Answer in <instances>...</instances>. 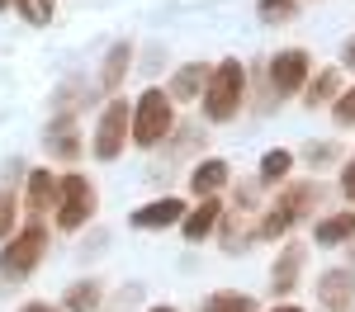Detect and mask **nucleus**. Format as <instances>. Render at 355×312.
Here are the masks:
<instances>
[{
  "label": "nucleus",
  "mask_w": 355,
  "mask_h": 312,
  "mask_svg": "<svg viewBox=\"0 0 355 312\" xmlns=\"http://www.w3.org/2000/svg\"><path fill=\"white\" fill-rule=\"evenodd\" d=\"M19 312H57V308H48V303H28V308H19Z\"/></svg>",
  "instance_id": "obj_28"
},
{
  "label": "nucleus",
  "mask_w": 355,
  "mask_h": 312,
  "mask_svg": "<svg viewBox=\"0 0 355 312\" xmlns=\"http://www.w3.org/2000/svg\"><path fill=\"white\" fill-rule=\"evenodd\" d=\"M10 223H15V194L5 190V194H0V241H5V232H10Z\"/></svg>",
  "instance_id": "obj_24"
},
{
  "label": "nucleus",
  "mask_w": 355,
  "mask_h": 312,
  "mask_svg": "<svg viewBox=\"0 0 355 312\" xmlns=\"http://www.w3.org/2000/svg\"><path fill=\"white\" fill-rule=\"evenodd\" d=\"M95 208V190L85 175H62V203H57V227H81Z\"/></svg>",
  "instance_id": "obj_5"
},
{
  "label": "nucleus",
  "mask_w": 355,
  "mask_h": 312,
  "mask_svg": "<svg viewBox=\"0 0 355 312\" xmlns=\"http://www.w3.org/2000/svg\"><path fill=\"white\" fill-rule=\"evenodd\" d=\"M313 203H318V185H294V190H289V194H284L270 213H266L261 237H284V232L303 218V208H313Z\"/></svg>",
  "instance_id": "obj_4"
},
{
  "label": "nucleus",
  "mask_w": 355,
  "mask_h": 312,
  "mask_svg": "<svg viewBox=\"0 0 355 312\" xmlns=\"http://www.w3.org/2000/svg\"><path fill=\"white\" fill-rule=\"evenodd\" d=\"M299 265H303V246H289V251L279 255V265H275V293H289V288H294Z\"/></svg>",
  "instance_id": "obj_14"
},
{
  "label": "nucleus",
  "mask_w": 355,
  "mask_h": 312,
  "mask_svg": "<svg viewBox=\"0 0 355 312\" xmlns=\"http://www.w3.org/2000/svg\"><path fill=\"white\" fill-rule=\"evenodd\" d=\"M341 185H346V194L355 199V161H351V166H346V175H341Z\"/></svg>",
  "instance_id": "obj_26"
},
{
  "label": "nucleus",
  "mask_w": 355,
  "mask_h": 312,
  "mask_svg": "<svg viewBox=\"0 0 355 312\" xmlns=\"http://www.w3.org/2000/svg\"><path fill=\"white\" fill-rule=\"evenodd\" d=\"M43 251H48V232H43L38 223L24 227L19 237H10V241H5V251H0V275H5V279L28 275V270L43 260Z\"/></svg>",
  "instance_id": "obj_2"
},
{
  "label": "nucleus",
  "mask_w": 355,
  "mask_h": 312,
  "mask_svg": "<svg viewBox=\"0 0 355 312\" xmlns=\"http://www.w3.org/2000/svg\"><path fill=\"white\" fill-rule=\"evenodd\" d=\"M223 180H227V166H223V161H199L194 175H190V190L194 194H214Z\"/></svg>",
  "instance_id": "obj_11"
},
{
  "label": "nucleus",
  "mask_w": 355,
  "mask_h": 312,
  "mask_svg": "<svg viewBox=\"0 0 355 312\" xmlns=\"http://www.w3.org/2000/svg\"><path fill=\"white\" fill-rule=\"evenodd\" d=\"M76 128H71V118H57L53 128H48V152H57V156H76Z\"/></svg>",
  "instance_id": "obj_13"
},
{
  "label": "nucleus",
  "mask_w": 355,
  "mask_h": 312,
  "mask_svg": "<svg viewBox=\"0 0 355 312\" xmlns=\"http://www.w3.org/2000/svg\"><path fill=\"white\" fill-rule=\"evenodd\" d=\"M270 81H275V90L294 95V90L308 81V53H299V48H289V53H275V62H270Z\"/></svg>",
  "instance_id": "obj_7"
},
{
  "label": "nucleus",
  "mask_w": 355,
  "mask_h": 312,
  "mask_svg": "<svg viewBox=\"0 0 355 312\" xmlns=\"http://www.w3.org/2000/svg\"><path fill=\"white\" fill-rule=\"evenodd\" d=\"M218 199H204V203H199V208H194V213H185V218H180V227H185V237H190V241H199V237H209V232H214V223H218Z\"/></svg>",
  "instance_id": "obj_10"
},
{
  "label": "nucleus",
  "mask_w": 355,
  "mask_h": 312,
  "mask_svg": "<svg viewBox=\"0 0 355 312\" xmlns=\"http://www.w3.org/2000/svg\"><path fill=\"white\" fill-rule=\"evenodd\" d=\"M346 66H351V71H355V38H351V43H346Z\"/></svg>",
  "instance_id": "obj_27"
},
{
  "label": "nucleus",
  "mask_w": 355,
  "mask_h": 312,
  "mask_svg": "<svg viewBox=\"0 0 355 312\" xmlns=\"http://www.w3.org/2000/svg\"><path fill=\"white\" fill-rule=\"evenodd\" d=\"M294 0H261V19H289Z\"/></svg>",
  "instance_id": "obj_23"
},
{
  "label": "nucleus",
  "mask_w": 355,
  "mask_h": 312,
  "mask_svg": "<svg viewBox=\"0 0 355 312\" xmlns=\"http://www.w3.org/2000/svg\"><path fill=\"white\" fill-rule=\"evenodd\" d=\"M199 312H256V303H251L246 293H214Z\"/></svg>",
  "instance_id": "obj_17"
},
{
  "label": "nucleus",
  "mask_w": 355,
  "mask_h": 312,
  "mask_svg": "<svg viewBox=\"0 0 355 312\" xmlns=\"http://www.w3.org/2000/svg\"><path fill=\"white\" fill-rule=\"evenodd\" d=\"M19 10H24L33 24H48V15H53V0H19Z\"/></svg>",
  "instance_id": "obj_22"
},
{
  "label": "nucleus",
  "mask_w": 355,
  "mask_h": 312,
  "mask_svg": "<svg viewBox=\"0 0 355 312\" xmlns=\"http://www.w3.org/2000/svg\"><path fill=\"white\" fill-rule=\"evenodd\" d=\"M100 308V288L95 284H76L71 288V312H95Z\"/></svg>",
  "instance_id": "obj_20"
},
{
  "label": "nucleus",
  "mask_w": 355,
  "mask_h": 312,
  "mask_svg": "<svg viewBox=\"0 0 355 312\" xmlns=\"http://www.w3.org/2000/svg\"><path fill=\"white\" fill-rule=\"evenodd\" d=\"M336 123H355V90L336 100Z\"/></svg>",
  "instance_id": "obj_25"
},
{
  "label": "nucleus",
  "mask_w": 355,
  "mask_h": 312,
  "mask_svg": "<svg viewBox=\"0 0 355 312\" xmlns=\"http://www.w3.org/2000/svg\"><path fill=\"white\" fill-rule=\"evenodd\" d=\"M331 90H336V71H322V76L313 81V90H308V104H322Z\"/></svg>",
  "instance_id": "obj_21"
},
{
  "label": "nucleus",
  "mask_w": 355,
  "mask_h": 312,
  "mask_svg": "<svg viewBox=\"0 0 355 312\" xmlns=\"http://www.w3.org/2000/svg\"><path fill=\"white\" fill-rule=\"evenodd\" d=\"M318 298H322L331 312L351 308L355 303V270H327V275L318 279Z\"/></svg>",
  "instance_id": "obj_8"
},
{
  "label": "nucleus",
  "mask_w": 355,
  "mask_h": 312,
  "mask_svg": "<svg viewBox=\"0 0 355 312\" xmlns=\"http://www.w3.org/2000/svg\"><path fill=\"white\" fill-rule=\"evenodd\" d=\"M166 133H171V100H166V90H147L133 113V142L137 147H157Z\"/></svg>",
  "instance_id": "obj_3"
},
{
  "label": "nucleus",
  "mask_w": 355,
  "mask_h": 312,
  "mask_svg": "<svg viewBox=\"0 0 355 312\" xmlns=\"http://www.w3.org/2000/svg\"><path fill=\"white\" fill-rule=\"evenodd\" d=\"M275 312H303V308H275Z\"/></svg>",
  "instance_id": "obj_29"
},
{
  "label": "nucleus",
  "mask_w": 355,
  "mask_h": 312,
  "mask_svg": "<svg viewBox=\"0 0 355 312\" xmlns=\"http://www.w3.org/2000/svg\"><path fill=\"white\" fill-rule=\"evenodd\" d=\"M128 57H133V48H128V43H114V48H110V66H105V76H100V81H105V90H114V85L123 81Z\"/></svg>",
  "instance_id": "obj_16"
},
{
  "label": "nucleus",
  "mask_w": 355,
  "mask_h": 312,
  "mask_svg": "<svg viewBox=\"0 0 355 312\" xmlns=\"http://www.w3.org/2000/svg\"><path fill=\"white\" fill-rule=\"evenodd\" d=\"M152 312H175V308H152Z\"/></svg>",
  "instance_id": "obj_30"
},
{
  "label": "nucleus",
  "mask_w": 355,
  "mask_h": 312,
  "mask_svg": "<svg viewBox=\"0 0 355 312\" xmlns=\"http://www.w3.org/2000/svg\"><path fill=\"white\" fill-rule=\"evenodd\" d=\"M242 85H246L242 62H223L214 71V81H209V90H204V113L214 123H227L232 113L242 109Z\"/></svg>",
  "instance_id": "obj_1"
},
{
  "label": "nucleus",
  "mask_w": 355,
  "mask_h": 312,
  "mask_svg": "<svg viewBox=\"0 0 355 312\" xmlns=\"http://www.w3.org/2000/svg\"><path fill=\"white\" fill-rule=\"evenodd\" d=\"M185 218V203L180 199H157V203H142L133 213V227H171Z\"/></svg>",
  "instance_id": "obj_9"
},
{
  "label": "nucleus",
  "mask_w": 355,
  "mask_h": 312,
  "mask_svg": "<svg viewBox=\"0 0 355 312\" xmlns=\"http://www.w3.org/2000/svg\"><path fill=\"white\" fill-rule=\"evenodd\" d=\"M48 199H53V175L48 170H33L28 175V208L33 213H48Z\"/></svg>",
  "instance_id": "obj_15"
},
{
  "label": "nucleus",
  "mask_w": 355,
  "mask_h": 312,
  "mask_svg": "<svg viewBox=\"0 0 355 312\" xmlns=\"http://www.w3.org/2000/svg\"><path fill=\"white\" fill-rule=\"evenodd\" d=\"M199 81H204V71H199V66H185V71L171 81V95H166V100H190L194 90H199Z\"/></svg>",
  "instance_id": "obj_19"
},
{
  "label": "nucleus",
  "mask_w": 355,
  "mask_h": 312,
  "mask_svg": "<svg viewBox=\"0 0 355 312\" xmlns=\"http://www.w3.org/2000/svg\"><path fill=\"white\" fill-rule=\"evenodd\" d=\"M322 246H336V241H346V237H355V213H336V218H327V223H318V232H313Z\"/></svg>",
  "instance_id": "obj_12"
},
{
  "label": "nucleus",
  "mask_w": 355,
  "mask_h": 312,
  "mask_svg": "<svg viewBox=\"0 0 355 312\" xmlns=\"http://www.w3.org/2000/svg\"><path fill=\"white\" fill-rule=\"evenodd\" d=\"M5 5H10V0H0V10H5Z\"/></svg>",
  "instance_id": "obj_31"
},
{
  "label": "nucleus",
  "mask_w": 355,
  "mask_h": 312,
  "mask_svg": "<svg viewBox=\"0 0 355 312\" xmlns=\"http://www.w3.org/2000/svg\"><path fill=\"white\" fill-rule=\"evenodd\" d=\"M289 166H294V156H289V152H266V161H261V180L275 185V180H284V175H289Z\"/></svg>",
  "instance_id": "obj_18"
},
{
  "label": "nucleus",
  "mask_w": 355,
  "mask_h": 312,
  "mask_svg": "<svg viewBox=\"0 0 355 312\" xmlns=\"http://www.w3.org/2000/svg\"><path fill=\"white\" fill-rule=\"evenodd\" d=\"M123 133H128V104L114 100L110 109H105V118H100V128H95V156L100 161H114L123 152Z\"/></svg>",
  "instance_id": "obj_6"
}]
</instances>
